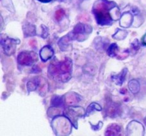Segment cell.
Listing matches in <instances>:
<instances>
[{
    "label": "cell",
    "instance_id": "obj_1",
    "mask_svg": "<svg viewBox=\"0 0 146 136\" xmlns=\"http://www.w3.org/2000/svg\"><path fill=\"white\" fill-rule=\"evenodd\" d=\"M116 7L115 3L108 0H98L96 1L92 12L98 24L101 26L110 25L113 22L110 11Z\"/></svg>",
    "mask_w": 146,
    "mask_h": 136
},
{
    "label": "cell",
    "instance_id": "obj_2",
    "mask_svg": "<svg viewBox=\"0 0 146 136\" xmlns=\"http://www.w3.org/2000/svg\"><path fill=\"white\" fill-rule=\"evenodd\" d=\"M72 61L66 58L64 61H58L55 59L52 61L49 67V76L57 81L66 82L71 77Z\"/></svg>",
    "mask_w": 146,
    "mask_h": 136
},
{
    "label": "cell",
    "instance_id": "obj_3",
    "mask_svg": "<svg viewBox=\"0 0 146 136\" xmlns=\"http://www.w3.org/2000/svg\"><path fill=\"white\" fill-rule=\"evenodd\" d=\"M37 55L33 51H23L17 57L18 63L22 66H30L37 61Z\"/></svg>",
    "mask_w": 146,
    "mask_h": 136
},
{
    "label": "cell",
    "instance_id": "obj_4",
    "mask_svg": "<svg viewBox=\"0 0 146 136\" xmlns=\"http://www.w3.org/2000/svg\"><path fill=\"white\" fill-rule=\"evenodd\" d=\"M19 43L16 40L13 38H6L1 40V45L4 50V53L7 56H11L15 51L17 44Z\"/></svg>",
    "mask_w": 146,
    "mask_h": 136
},
{
    "label": "cell",
    "instance_id": "obj_5",
    "mask_svg": "<svg viewBox=\"0 0 146 136\" xmlns=\"http://www.w3.org/2000/svg\"><path fill=\"white\" fill-rule=\"evenodd\" d=\"M83 110L82 108H80L78 111H76L74 108H71L67 109L66 112V115L69 118L71 121L72 122V123L74 124L75 127H76V126H77V125H76V123H77L78 118H80L83 114Z\"/></svg>",
    "mask_w": 146,
    "mask_h": 136
},
{
    "label": "cell",
    "instance_id": "obj_6",
    "mask_svg": "<svg viewBox=\"0 0 146 136\" xmlns=\"http://www.w3.org/2000/svg\"><path fill=\"white\" fill-rule=\"evenodd\" d=\"M54 52L51 47L49 46H46L41 49L40 52V56L42 60L43 61H48L49 59L53 56Z\"/></svg>",
    "mask_w": 146,
    "mask_h": 136
},
{
    "label": "cell",
    "instance_id": "obj_7",
    "mask_svg": "<svg viewBox=\"0 0 146 136\" xmlns=\"http://www.w3.org/2000/svg\"><path fill=\"white\" fill-rule=\"evenodd\" d=\"M121 132V127L117 124H111L109 125L106 129L105 135H118Z\"/></svg>",
    "mask_w": 146,
    "mask_h": 136
},
{
    "label": "cell",
    "instance_id": "obj_8",
    "mask_svg": "<svg viewBox=\"0 0 146 136\" xmlns=\"http://www.w3.org/2000/svg\"><path fill=\"white\" fill-rule=\"evenodd\" d=\"M119 107L117 106V104L111 103L108 106L106 112L110 117H115L116 115L118 114Z\"/></svg>",
    "mask_w": 146,
    "mask_h": 136
},
{
    "label": "cell",
    "instance_id": "obj_9",
    "mask_svg": "<svg viewBox=\"0 0 146 136\" xmlns=\"http://www.w3.org/2000/svg\"><path fill=\"white\" fill-rule=\"evenodd\" d=\"M127 73L126 69H124L122 70V72L120 73L119 74L115 75V76L111 77L112 79H113L115 81H116V84L118 85H121L122 83H123L125 79V77H126Z\"/></svg>",
    "mask_w": 146,
    "mask_h": 136
},
{
    "label": "cell",
    "instance_id": "obj_10",
    "mask_svg": "<svg viewBox=\"0 0 146 136\" xmlns=\"http://www.w3.org/2000/svg\"><path fill=\"white\" fill-rule=\"evenodd\" d=\"M66 102L69 105H74V104H76L78 102L77 96L73 93L67 94V95H66Z\"/></svg>",
    "mask_w": 146,
    "mask_h": 136
},
{
    "label": "cell",
    "instance_id": "obj_11",
    "mask_svg": "<svg viewBox=\"0 0 146 136\" xmlns=\"http://www.w3.org/2000/svg\"><path fill=\"white\" fill-rule=\"evenodd\" d=\"M118 49V47L116 45V44H113L109 47L107 50V53L110 56H115L116 55V52Z\"/></svg>",
    "mask_w": 146,
    "mask_h": 136
},
{
    "label": "cell",
    "instance_id": "obj_12",
    "mask_svg": "<svg viewBox=\"0 0 146 136\" xmlns=\"http://www.w3.org/2000/svg\"><path fill=\"white\" fill-rule=\"evenodd\" d=\"M65 15V11L63 9H59L55 12V19L58 21L62 20Z\"/></svg>",
    "mask_w": 146,
    "mask_h": 136
},
{
    "label": "cell",
    "instance_id": "obj_13",
    "mask_svg": "<svg viewBox=\"0 0 146 136\" xmlns=\"http://www.w3.org/2000/svg\"><path fill=\"white\" fill-rule=\"evenodd\" d=\"M142 42H143V44H144V45L146 46V34L144 36H143V38H142Z\"/></svg>",
    "mask_w": 146,
    "mask_h": 136
},
{
    "label": "cell",
    "instance_id": "obj_14",
    "mask_svg": "<svg viewBox=\"0 0 146 136\" xmlns=\"http://www.w3.org/2000/svg\"><path fill=\"white\" fill-rule=\"evenodd\" d=\"M38 1H40V2H42V3H48L49 1H51V0H38Z\"/></svg>",
    "mask_w": 146,
    "mask_h": 136
}]
</instances>
